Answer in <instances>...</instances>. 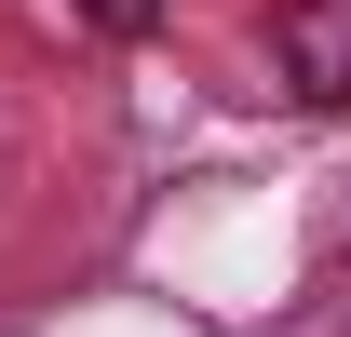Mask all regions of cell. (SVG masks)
I'll use <instances>...</instances> for the list:
<instances>
[{"label":"cell","instance_id":"obj_2","mask_svg":"<svg viewBox=\"0 0 351 337\" xmlns=\"http://www.w3.org/2000/svg\"><path fill=\"white\" fill-rule=\"evenodd\" d=\"M95 27H108V41H149V27H162V0H82Z\"/></svg>","mask_w":351,"mask_h":337},{"label":"cell","instance_id":"obj_1","mask_svg":"<svg viewBox=\"0 0 351 337\" xmlns=\"http://www.w3.org/2000/svg\"><path fill=\"white\" fill-rule=\"evenodd\" d=\"M270 68L298 108H351V0H284L270 14Z\"/></svg>","mask_w":351,"mask_h":337}]
</instances>
